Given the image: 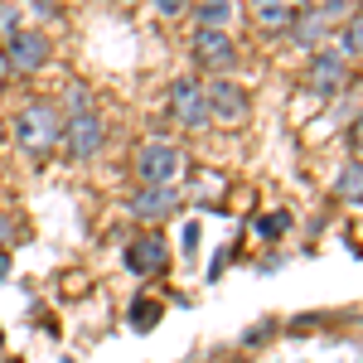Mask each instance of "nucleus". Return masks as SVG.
I'll list each match as a JSON object with an SVG mask.
<instances>
[{
  "instance_id": "obj_1",
  "label": "nucleus",
  "mask_w": 363,
  "mask_h": 363,
  "mask_svg": "<svg viewBox=\"0 0 363 363\" xmlns=\"http://www.w3.org/2000/svg\"><path fill=\"white\" fill-rule=\"evenodd\" d=\"M58 136H63V116H58L54 102H29L25 112L15 116V140L25 145L29 155L58 150Z\"/></svg>"
},
{
  "instance_id": "obj_2",
  "label": "nucleus",
  "mask_w": 363,
  "mask_h": 363,
  "mask_svg": "<svg viewBox=\"0 0 363 363\" xmlns=\"http://www.w3.org/2000/svg\"><path fill=\"white\" fill-rule=\"evenodd\" d=\"M102 140H107V126H102V116L92 112V107H73V112L63 116L58 150H63L68 160H92V155L102 150Z\"/></svg>"
},
{
  "instance_id": "obj_3",
  "label": "nucleus",
  "mask_w": 363,
  "mask_h": 363,
  "mask_svg": "<svg viewBox=\"0 0 363 363\" xmlns=\"http://www.w3.org/2000/svg\"><path fill=\"white\" fill-rule=\"evenodd\" d=\"M179 169H184V155H179V145L165 140V136H150L136 150V179L140 184H174Z\"/></svg>"
},
{
  "instance_id": "obj_4",
  "label": "nucleus",
  "mask_w": 363,
  "mask_h": 363,
  "mask_svg": "<svg viewBox=\"0 0 363 363\" xmlns=\"http://www.w3.org/2000/svg\"><path fill=\"white\" fill-rule=\"evenodd\" d=\"M0 54H5V68H10V73H39V68L49 63V34L20 29L10 44H0Z\"/></svg>"
},
{
  "instance_id": "obj_5",
  "label": "nucleus",
  "mask_w": 363,
  "mask_h": 363,
  "mask_svg": "<svg viewBox=\"0 0 363 363\" xmlns=\"http://www.w3.org/2000/svg\"><path fill=\"white\" fill-rule=\"evenodd\" d=\"M194 63L203 73H233L238 63V44L228 29H199L194 34Z\"/></svg>"
},
{
  "instance_id": "obj_6",
  "label": "nucleus",
  "mask_w": 363,
  "mask_h": 363,
  "mask_svg": "<svg viewBox=\"0 0 363 363\" xmlns=\"http://www.w3.org/2000/svg\"><path fill=\"white\" fill-rule=\"evenodd\" d=\"M203 107H208V121L242 126V121H247V92L238 83H228V78H218V83L203 87Z\"/></svg>"
},
{
  "instance_id": "obj_7",
  "label": "nucleus",
  "mask_w": 363,
  "mask_h": 363,
  "mask_svg": "<svg viewBox=\"0 0 363 363\" xmlns=\"http://www.w3.org/2000/svg\"><path fill=\"white\" fill-rule=\"evenodd\" d=\"M169 116L184 126V131H203L208 126V107H203V87L194 78H179L169 87Z\"/></svg>"
},
{
  "instance_id": "obj_8",
  "label": "nucleus",
  "mask_w": 363,
  "mask_h": 363,
  "mask_svg": "<svg viewBox=\"0 0 363 363\" xmlns=\"http://www.w3.org/2000/svg\"><path fill=\"white\" fill-rule=\"evenodd\" d=\"M126 208H131V218H140V223H160V218H169L179 208V194H174V184H140Z\"/></svg>"
},
{
  "instance_id": "obj_9",
  "label": "nucleus",
  "mask_w": 363,
  "mask_h": 363,
  "mask_svg": "<svg viewBox=\"0 0 363 363\" xmlns=\"http://www.w3.org/2000/svg\"><path fill=\"white\" fill-rule=\"evenodd\" d=\"M121 262H126V272H136V277H155V272H165V262H169L165 238L145 233V238H136V242H126Z\"/></svg>"
},
{
  "instance_id": "obj_10",
  "label": "nucleus",
  "mask_w": 363,
  "mask_h": 363,
  "mask_svg": "<svg viewBox=\"0 0 363 363\" xmlns=\"http://www.w3.org/2000/svg\"><path fill=\"white\" fill-rule=\"evenodd\" d=\"M344 83H349V63L335 49H315V58H310V87L320 97H335V92H344Z\"/></svg>"
},
{
  "instance_id": "obj_11",
  "label": "nucleus",
  "mask_w": 363,
  "mask_h": 363,
  "mask_svg": "<svg viewBox=\"0 0 363 363\" xmlns=\"http://www.w3.org/2000/svg\"><path fill=\"white\" fill-rule=\"evenodd\" d=\"M296 15H301V5H291V0H252V20L267 34H291Z\"/></svg>"
},
{
  "instance_id": "obj_12",
  "label": "nucleus",
  "mask_w": 363,
  "mask_h": 363,
  "mask_svg": "<svg viewBox=\"0 0 363 363\" xmlns=\"http://www.w3.org/2000/svg\"><path fill=\"white\" fill-rule=\"evenodd\" d=\"M344 63H354V58H363V15H354V20H344V25L335 29V44H330Z\"/></svg>"
},
{
  "instance_id": "obj_13",
  "label": "nucleus",
  "mask_w": 363,
  "mask_h": 363,
  "mask_svg": "<svg viewBox=\"0 0 363 363\" xmlns=\"http://www.w3.org/2000/svg\"><path fill=\"white\" fill-rule=\"evenodd\" d=\"M335 194L344 199V203H359V199H363V160H349V165L339 169Z\"/></svg>"
},
{
  "instance_id": "obj_14",
  "label": "nucleus",
  "mask_w": 363,
  "mask_h": 363,
  "mask_svg": "<svg viewBox=\"0 0 363 363\" xmlns=\"http://www.w3.org/2000/svg\"><path fill=\"white\" fill-rule=\"evenodd\" d=\"M233 20V0H203L199 5V29H228Z\"/></svg>"
},
{
  "instance_id": "obj_15",
  "label": "nucleus",
  "mask_w": 363,
  "mask_h": 363,
  "mask_svg": "<svg viewBox=\"0 0 363 363\" xmlns=\"http://www.w3.org/2000/svg\"><path fill=\"white\" fill-rule=\"evenodd\" d=\"M315 15H320L325 25H344V20L359 15V0H315Z\"/></svg>"
},
{
  "instance_id": "obj_16",
  "label": "nucleus",
  "mask_w": 363,
  "mask_h": 363,
  "mask_svg": "<svg viewBox=\"0 0 363 363\" xmlns=\"http://www.w3.org/2000/svg\"><path fill=\"white\" fill-rule=\"evenodd\" d=\"M20 29H25V20H20V5H15V0H0V44H10Z\"/></svg>"
},
{
  "instance_id": "obj_17",
  "label": "nucleus",
  "mask_w": 363,
  "mask_h": 363,
  "mask_svg": "<svg viewBox=\"0 0 363 363\" xmlns=\"http://www.w3.org/2000/svg\"><path fill=\"white\" fill-rule=\"evenodd\" d=\"M155 10H160L165 20H174V15H184V10H189V0H155Z\"/></svg>"
},
{
  "instance_id": "obj_18",
  "label": "nucleus",
  "mask_w": 363,
  "mask_h": 363,
  "mask_svg": "<svg viewBox=\"0 0 363 363\" xmlns=\"http://www.w3.org/2000/svg\"><path fill=\"white\" fill-rule=\"evenodd\" d=\"M349 145H354V160H363V112H359V121L349 126Z\"/></svg>"
},
{
  "instance_id": "obj_19",
  "label": "nucleus",
  "mask_w": 363,
  "mask_h": 363,
  "mask_svg": "<svg viewBox=\"0 0 363 363\" xmlns=\"http://www.w3.org/2000/svg\"><path fill=\"white\" fill-rule=\"evenodd\" d=\"M155 315H160V310L150 306V301H140V306H136V330H150V320H155Z\"/></svg>"
},
{
  "instance_id": "obj_20",
  "label": "nucleus",
  "mask_w": 363,
  "mask_h": 363,
  "mask_svg": "<svg viewBox=\"0 0 363 363\" xmlns=\"http://www.w3.org/2000/svg\"><path fill=\"white\" fill-rule=\"evenodd\" d=\"M286 223H291L286 213H281V218H262V233H286Z\"/></svg>"
},
{
  "instance_id": "obj_21",
  "label": "nucleus",
  "mask_w": 363,
  "mask_h": 363,
  "mask_svg": "<svg viewBox=\"0 0 363 363\" xmlns=\"http://www.w3.org/2000/svg\"><path fill=\"white\" fill-rule=\"evenodd\" d=\"M0 247H10V218L0 213Z\"/></svg>"
},
{
  "instance_id": "obj_22",
  "label": "nucleus",
  "mask_w": 363,
  "mask_h": 363,
  "mask_svg": "<svg viewBox=\"0 0 363 363\" xmlns=\"http://www.w3.org/2000/svg\"><path fill=\"white\" fill-rule=\"evenodd\" d=\"M10 277V247H0V281Z\"/></svg>"
},
{
  "instance_id": "obj_23",
  "label": "nucleus",
  "mask_w": 363,
  "mask_h": 363,
  "mask_svg": "<svg viewBox=\"0 0 363 363\" xmlns=\"http://www.w3.org/2000/svg\"><path fill=\"white\" fill-rule=\"evenodd\" d=\"M5 73H10V68H5V54H0V83H5Z\"/></svg>"
},
{
  "instance_id": "obj_24",
  "label": "nucleus",
  "mask_w": 363,
  "mask_h": 363,
  "mask_svg": "<svg viewBox=\"0 0 363 363\" xmlns=\"http://www.w3.org/2000/svg\"><path fill=\"white\" fill-rule=\"evenodd\" d=\"M291 5H310V0H291Z\"/></svg>"
},
{
  "instance_id": "obj_25",
  "label": "nucleus",
  "mask_w": 363,
  "mask_h": 363,
  "mask_svg": "<svg viewBox=\"0 0 363 363\" xmlns=\"http://www.w3.org/2000/svg\"><path fill=\"white\" fill-rule=\"evenodd\" d=\"M121 5H136V0H121Z\"/></svg>"
},
{
  "instance_id": "obj_26",
  "label": "nucleus",
  "mask_w": 363,
  "mask_h": 363,
  "mask_svg": "<svg viewBox=\"0 0 363 363\" xmlns=\"http://www.w3.org/2000/svg\"><path fill=\"white\" fill-rule=\"evenodd\" d=\"M0 140H5V126H0Z\"/></svg>"
}]
</instances>
